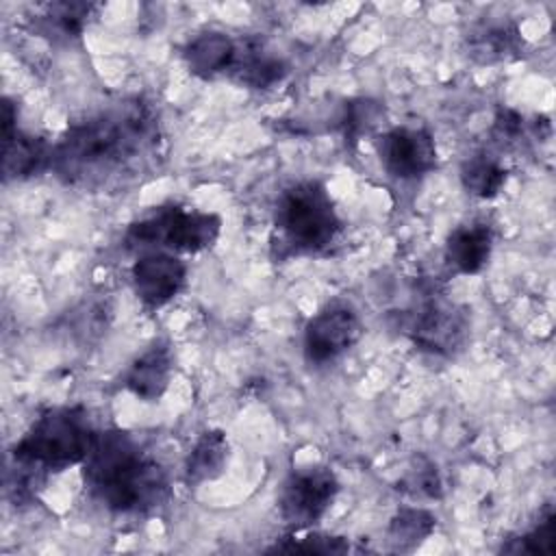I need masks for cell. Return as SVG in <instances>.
<instances>
[{"instance_id": "cell-21", "label": "cell", "mask_w": 556, "mask_h": 556, "mask_svg": "<svg viewBox=\"0 0 556 556\" xmlns=\"http://www.w3.org/2000/svg\"><path fill=\"white\" fill-rule=\"evenodd\" d=\"M502 552H506V554H554L556 552V515H554V508L547 506L539 515V521L530 530L508 539L502 545Z\"/></svg>"}, {"instance_id": "cell-8", "label": "cell", "mask_w": 556, "mask_h": 556, "mask_svg": "<svg viewBox=\"0 0 556 556\" xmlns=\"http://www.w3.org/2000/svg\"><path fill=\"white\" fill-rule=\"evenodd\" d=\"M363 337V321L350 302H330L304 326V358L328 365L350 352Z\"/></svg>"}, {"instance_id": "cell-22", "label": "cell", "mask_w": 556, "mask_h": 556, "mask_svg": "<svg viewBox=\"0 0 556 556\" xmlns=\"http://www.w3.org/2000/svg\"><path fill=\"white\" fill-rule=\"evenodd\" d=\"M397 489L413 500H439L443 495V480L430 458L417 456L408 465Z\"/></svg>"}, {"instance_id": "cell-24", "label": "cell", "mask_w": 556, "mask_h": 556, "mask_svg": "<svg viewBox=\"0 0 556 556\" xmlns=\"http://www.w3.org/2000/svg\"><path fill=\"white\" fill-rule=\"evenodd\" d=\"M528 132V124L523 119L521 113H517L515 109H500L493 126H491V137L495 143L508 148L521 141V137Z\"/></svg>"}, {"instance_id": "cell-16", "label": "cell", "mask_w": 556, "mask_h": 556, "mask_svg": "<svg viewBox=\"0 0 556 556\" xmlns=\"http://www.w3.org/2000/svg\"><path fill=\"white\" fill-rule=\"evenodd\" d=\"M52 165V146L41 137L20 128L2 137V176L4 180H26Z\"/></svg>"}, {"instance_id": "cell-18", "label": "cell", "mask_w": 556, "mask_h": 556, "mask_svg": "<svg viewBox=\"0 0 556 556\" xmlns=\"http://www.w3.org/2000/svg\"><path fill=\"white\" fill-rule=\"evenodd\" d=\"M228 458H230V443L226 432L219 428L204 430L187 454L185 482L189 486H198V484L217 480L226 471Z\"/></svg>"}, {"instance_id": "cell-13", "label": "cell", "mask_w": 556, "mask_h": 556, "mask_svg": "<svg viewBox=\"0 0 556 556\" xmlns=\"http://www.w3.org/2000/svg\"><path fill=\"white\" fill-rule=\"evenodd\" d=\"M467 54L480 65H497L523 56L526 39L513 22H480L465 37Z\"/></svg>"}, {"instance_id": "cell-15", "label": "cell", "mask_w": 556, "mask_h": 556, "mask_svg": "<svg viewBox=\"0 0 556 556\" xmlns=\"http://www.w3.org/2000/svg\"><path fill=\"white\" fill-rule=\"evenodd\" d=\"M289 67L287 63L271 54L261 41L256 39H241L235 65L228 74L230 80L239 83L248 89H271L285 80Z\"/></svg>"}, {"instance_id": "cell-20", "label": "cell", "mask_w": 556, "mask_h": 556, "mask_svg": "<svg viewBox=\"0 0 556 556\" xmlns=\"http://www.w3.org/2000/svg\"><path fill=\"white\" fill-rule=\"evenodd\" d=\"M437 528V517L419 506L400 508L387 528V541L393 552L417 549Z\"/></svg>"}, {"instance_id": "cell-25", "label": "cell", "mask_w": 556, "mask_h": 556, "mask_svg": "<svg viewBox=\"0 0 556 556\" xmlns=\"http://www.w3.org/2000/svg\"><path fill=\"white\" fill-rule=\"evenodd\" d=\"M17 130V109L9 98H2V137Z\"/></svg>"}, {"instance_id": "cell-1", "label": "cell", "mask_w": 556, "mask_h": 556, "mask_svg": "<svg viewBox=\"0 0 556 556\" xmlns=\"http://www.w3.org/2000/svg\"><path fill=\"white\" fill-rule=\"evenodd\" d=\"M159 122L141 100H124L72 124L52 146L50 169L72 187L102 189L135 176L159 150Z\"/></svg>"}, {"instance_id": "cell-10", "label": "cell", "mask_w": 556, "mask_h": 556, "mask_svg": "<svg viewBox=\"0 0 556 556\" xmlns=\"http://www.w3.org/2000/svg\"><path fill=\"white\" fill-rule=\"evenodd\" d=\"M130 282L143 306L169 304L187 285V265L169 252H143L130 267Z\"/></svg>"}, {"instance_id": "cell-14", "label": "cell", "mask_w": 556, "mask_h": 556, "mask_svg": "<svg viewBox=\"0 0 556 556\" xmlns=\"http://www.w3.org/2000/svg\"><path fill=\"white\" fill-rule=\"evenodd\" d=\"M239 41L219 30H206L195 35L185 48L182 59L189 72L202 80H215L228 76L237 59Z\"/></svg>"}, {"instance_id": "cell-17", "label": "cell", "mask_w": 556, "mask_h": 556, "mask_svg": "<svg viewBox=\"0 0 556 556\" xmlns=\"http://www.w3.org/2000/svg\"><path fill=\"white\" fill-rule=\"evenodd\" d=\"M100 4L91 2H50L30 17L35 33L48 37L50 41H72L83 35V30L98 17Z\"/></svg>"}, {"instance_id": "cell-3", "label": "cell", "mask_w": 556, "mask_h": 556, "mask_svg": "<svg viewBox=\"0 0 556 556\" xmlns=\"http://www.w3.org/2000/svg\"><path fill=\"white\" fill-rule=\"evenodd\" d=\"M343 232V219L321 180H300L287 187L274 208L271 256H317L328 252Z\"/></svg>"}, {"instance_id": "cell-23", "label": "cell", "mask_w": 556, "mask_h": 556, "mask_svg": "<svg viewBox=\"0 0 556 556\" xmlns=\"http://www.w3.org/2000/svg\"><path fill=\"white\" fill-rule=\"evenodd\" d=\"M269 552H289V554H345L350 552V541L345 536L306 532L304 536L289 534L285 541L269 547Z\"/></svg>"}, {"instance_id": "cell-6", "label": "cell", "mask_w": 556, "mask_h": 556, "mask_svg": "<svg viewBox=\"0 0 556 556\" xmlns=\"http://www.w3.org/2000/svg\"><path fill=\"white\" fill-rule=\"evenodd\" d=\"M339 489V478L330 467L315 465L291 471L278 493L280 519L293 532L313 528L330 510Z\"/></svg>"}, {"instance_id": "cell-2", "label": "cell", "mask_w": 556, "mask_h": 556, "mask_svg": "<svg viewBox=\"0 0 556 556\" xmlns=\"http://www.w3.org/2000/svg\"><path fill=\"white\" fill-rule=\"evenodd\" d=\"M87 493L113 515H150L167 504V471L126 430L96 432L80 463Z\"/></svg>"}, {"instance_id": "cell-11", "label": "cell", "mask_w": 556, "mask_h": 556, "mask_svg": "<svg viewBox=\"0 0 556 556\" xmlns=\"http://www.w3.org/2000/svg\"><path fill=\"white\" fill-rule=\"evenodd\" d=\"M493 241L495 235L491 224L482 219L460 224L450 232L445 241V263L452 271L463 276L480 274L489 265Z\"/></svg>"}, {"instance_id": "cell-7", "label": "cell", "mask_w": 556, "mask_h": 556, "mask_svg": "<svg viewBox=\"0 0 556 556\" xmlns=\"http://www.w3.org/2000/svg\"><path fill=\"white\" fill-rule=\"evenodd\" d=\"M408 334L417 350L452 358L465 348L469 337L467 311L443 295H430L413 313Z\"/></svg>"}, {"instance_id": "cell-12", "label": "cell", "mask_w": 556, "mask_h": 556, "mask_svg": "<svg viewBox=\"0 0 556 556\" xmlns=\"http://www.w3.org/2000/svg\"><path fill=\"white\" fill-rule=\"evenodd\" d=\"M172 374V350L165 343H152L128 365L124 374V387L141 402H159L169 389Z\"/></svg>"}, {"instance_id": "cell-9", "label": "cell", "mask_w": 556, "mask_h": 556, "mask_svg": "<svg viewBox=\"0 0 556 556\" xmlns=\"http://www.w3.org/2000/svg\"><path fill=\"white\" fill-rule=\"evenodd\" d=\"M384 172L395 180H415L437 167L439 154L432 135L417 126H395L378 141Z\"/></svg>"}, {"instance_id": "cell-4", "label": "cell", "mask_w": 556, "mask_h": 556, "mask_svg": "<svg viewBox=\"0 0 556 556\" xmlns=\"http://www.w3.org/2000/svg\"><path fill=\"white\" fill-rule=\"evenodd\" d=\"M96 430L83 406H56L43 410L24 437L13 445L11 456L24 471V482L59 473L80 465L91 447Z\"/></svg>"}, {"instance_id": "cell-19", "label": "cell", "mask_w": 556, "mask_h": 556, "mask_svg": "<svg viewBox=\"0 0 556 556\" xmlns=\"http://www.w3.org/2000/svg\"><path fill=\"white\" fill-rule=\"evenodd\" d=\"M508 169L497 156L478 152L460 165V182L465 191L478 200H493L506 185Z\"/></svg>"}, {"instance_id": "cell-5", "label": "cell", "mask_w": 556, "mask_h": 556, "mask_svg": "<svg viewBox=\"0 0 556 556\" xmlns=\"http://www.w3.org/2000/svg\"><path fill=\"white\" fill-rule=\"evenodd\" d=\"M222 226L224 222L217 213L167 204L132 222L124 232V245L141 254H200L219 241Z\"/></svg>"}]
</instances>
